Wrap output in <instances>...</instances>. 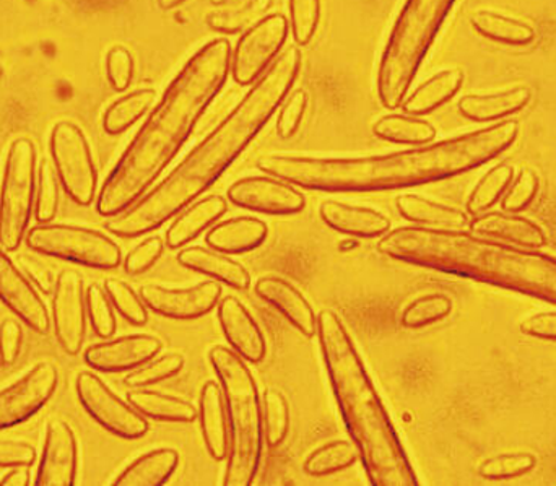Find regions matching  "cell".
Masks as SVG:
<instances>
[{
  "instance_id": "f5cc1de1",
  "label": "cell",
  "mask_w": 556,
  "mask_h": 486,
  "mask_svg": "<svg viewBox=\"0 0 556 486\" xmlns=\"http://www.w3.org/2000/svg\"><path fill=\"white\" fill-rule=\"evenodd\" d=\"M35 461V448L28 443L0 442V468H29Z\"/></svg>"
},
{
  "instance_id": "6f0895ef",
  "label": "cell",
  "mask_w": 556,
  "mask_h": 486,
  "mask_svg": "<svg viewBox=\"0 0 556 486\" xmlns=\"http://www.w3.org/2000/svg\"><path fill=\"white\" fill-rule=\"evenodd\" d=\"M186 0H159L160 7L165 10L175 9V7L181 5Z\"/></svg>"
},
{
  "instance_id": "db71d44e",
  "label": "cell",
  "mask_w": 556,
  "mask_h": 486,
  "mask_svg": "<svg viewBox=\"0 0 556 486\" xmlns=\"http://www.w3.org/2000/svg\"><path fill=\"white\" fill-rule=\"evenodd\" d=\"M20 264H22V272L25 273L26 279L33 283L36 290L46 293V295L54 292L58 277L54 276V272L48 266L33 259V257H22Z\"/></svg>"
},
{
  "instance_id": "d4e9b609",
  "label": "cell",
  "mask_w": 556,
  "mask_h": 486,
  "mask_svg": "<svg viewBox=\"0 0 556 486\" xmlns=\"http://www.w3.org/2000/svg\"><path fill=\"white\" fill-rule=\"evenodd\" d=\"M470 228L483 236L509 241V243L519 244L529 250H541L547 244V236L541 227L528 218L518 217L508 212L506 214L492 212V214L480 215L472 220Z\"/></svg>"
},
{
  "instance_id": "cb8c5ba5",
  "label": "cell",
  "mask_w": 556,
  "mask_h": 486,
  "mask_svg": "<svg viewBox=\"0 0 556 486\" xmlns=\"http://www.w3.org/2000/svg\"><path fill=\"white\" fill-rule=\"evenodd\" d=\"M532 100L528 85H516L496 93H472L460 98L459 113L473 123H493L525 110Z\"/></svg>"
},
{
  "instance_id": "f1b7e54d",
  "label": "cell",
  "mask_w": 556,
  "mask_h": 486,
  "mask_svg": "<svg viewBox=\"0 0 556 486\" xmlns=\"http://www.w3.org/2000/svg\"><path fill=\"white\" fill-rule=\"evenodd\" d=\"M179 465V452L163 448L146 452L127 465L113 484L117 486H160L165 485Z\"/></svg>"
},
{
  "instance_id": "7c38bea8",
  "label": "cell",
  "mask_w": 556,
  "mask_h": 486,
  "mask_svg": "<svg viewBox=\"0 0 556 486\" xmlns=\"http://www.w3.org/2000/svg\"><path fill=\"white\" fill-rule=\"evenodd\" d=\"M287 35L288 22L280 13L266 16L247 29L231 62L235 81L243 87L254 84L278 54Z\"/></svg>"
},
{
  "instance_id": "83f0119b",
  "label": "cell",
  "mask_w": 556,
  "mask_h": 486,
  "mask_svg": "<svg viewBox=\"0 0 556 486\" xmlns=\"http://www.w3.org/2000/svg\"><path fill=\"white\" fill-rule=\"evenodd\" d=\"M227 201L220 195H208L186 207L166 231V244L172 250H179L201 236L227 212Z\"/></svg>"
},
{
  "instance_id": "f907efd6",
  "label": "cell",
  "mask_w": 556,
  "mask_h": 486,
  "mask_svg": "<svg viewBox=\"0 0 556 486\" xmlns=\"http://www.w3.org/2000/svg\"><path fill=\"white\" fill-rule=\"evenodd\" d=\"M106 74L111 87L116 91L129 88L134 77V57L129 49L114 46L106 55Z\"/></svg>"
},
{
  "instance_id": "44dd1931",
  "label": "cell",
  "mask_w": 556,
  "mask_h": 486,
  "mask_svg": "<svg viewBox=\"0 0 556 486\" xmlns=\"http://www.w3.org/2000/svg\"><path fill=\"white\" fill-rule=\"evenodd\" d=\"M254 292L263 302L276 308L301 335L311 338L317 334L316 312L290 282L276 276L261 277Z\"/></svg>"
},
{
  "instance_id": "9a60e30c",
  "label": "cell",
  "mask_w": 556,
  "mask_h": 486,
  "mask_svg": "<svg viewBox=\"0 0 556 486\" xmlns=\"http://www.w3.org/2000/svg\"><path fill=\"white\" fill-rule=\"evenodd\" d=\"M222 286L215 280L198 283L189 289H168V286L143 285L140 298L153 312L163 318L191 321L208 315L220 302Z\"/></svg>"
},
{
  "instance_id": "836d02e7",
  "label": "cell",
  "mask_w": 556,
  "mask_h": 486,
  "mask_svg": "<svg viewBox=\"0 0 556 486\" xmlns=\"http://www.w3.org/2000/svg\"><path fill=\"white\" fill-rule=\"evenodd\" d=\"M273 7V0H238L207 15V25L218 33H240L260 23Z\"/></svg>"
},
{
  "instance_id": "ab89813d",
  "label": "cell",
  "mask_w": 556,
  "mask_h": 486,
  "mask_svg": "<svg viewBox=\"0 0 556 486\" xmlns=\"http://www.w3.org/2000/svg\"><path fill=\"white\" fill-rule=\"evenodd\" d=\"M54 166L42 159L38 169V191L35 199V217L39 223H51L58 214L61 189Z\"/></svg>"
},
{
  "instance_id": "52a82bcc",
  "label": "cell",
  "mask_w": 556,
  "mask_h": 486,
  "mask_svg": "<svg viewBox=\"0 0 556 486\" xmlns=\"http://www.w3.org/2000/svg\"><path fill=\"white\" fill-rule=\"evenodd\" d=\"M454 2L405 0L379 62L378 94L388 110H397L404 103Z\"/></svg>"
},
{
  "instance_id": "4fadbf2b",
  "label": "cell",
  "mask_w": 556,
  "mask_h": 486,
  "mask_svg": "<svg viewBox=\"0 0 556 486\" xmlns=\"http://www.w3.org/2000/svg\"><path fill=\"white\" fill-rule=\"evenodd\" d=\"M59 373L54 364H35L12 386L0 391V430L12 429L31 419L54 396Z\"/></svg>"
},
{
  "instance_id": "277c9868",
  "label": "cell",
  "mask_w": 556,
  "mask_h": 486,
  "mask_svg": "<svg viewBox=\"0 0 556 486\" xmlns=\"http://www.w3.org/2000/svg\"><path fill=\"white\" fill-rule=\"evenodd\" d=\"M378 250L412 266L502 286L556 305V257L453 228L401 227Z\"/></svg>"
},
{
  "instance_id": "7a4b0ae2",
  "label": "cell",
  "mask_w": 556,
  "mask_h": 486,
  "mask_svg": "<svg viewBox=\"0 0 556 486\" xmlns=\"http://www.w3.org/2000/svg\"><path fill=\"white\" fill-rule=\"evenodd\" d=\"M300 67V51L287 49L217 129L208 133L159 188L127 210L113 215L106 223L108 230L119 238H139L181 214L256 139L290 93Z\"/></svg>"
},
{
  "instance_id": "1f68e13d",
  "label": "cell",
  "mask_w": 556,
  "mask_h": 486,
  "mask_svg": "<svg viewBox=\"0 0 556 486\" xmlns=\"http://www.w3.org/2000/svg\"><path fill=\"white\" fill-rule=\"evenodd\" d=\"M463 84L464 72L460 68H447L421 84L407 100H404L402 107L405 113L414 116L431 113L453 100Z\"/></svg>"
},
{
  "instance_id": "680465c9",
  "label": "cell",
  "mask_w": 556,
  "mask_h": 486,
  "mask_svg": "<svg viewBox=\"0 0 556 486\" xmlns=\"http://www.w3.org/2000/svg\"><path fill=\"white\" fill-rule=\"evenodd\" d=\"M214 5H222V3L228 2V0H211Z\"/></svg>"
},
{
  "instance_id": "11a10c76",
  "label": "cell",
  "mask_w": 556,
  "mask_h": 486,
  "mask_svg": "<svg viewBox=\"0 0 556 486\" xmlns=\"http://www.w3.org/2000/svg\"><path fill=\"white\" fill-rule=\"evenodd\" d=\"M521 332L529 337L556 341V312H541L521 322Z\"/></svg>"
},
{
  "instance_id": "60d3db41",
  "label": "cell",
  "mask_w": 556,
  "mask_h": 486,
  "mask_svg": "<svg viewBox=\"0 0 556 486\" xmlns=\"http://www.w3.org/2000/svg\"><path fill=\"white\" fill-rule=\"evenodd\" d=\"M264 432L270 446H278L287 438L290 430V406L283 394L277 389L264 393Z\"/></svg>"
},
{
  "instance_id": "d6986e66",
  "label": "cell",
  "mask_w": 556,
  "mask_h": 486,
  "mask_svg": "<svg viewBox=\"0 0 556 486\" xmlns=\"http://www.w3.org/2000/svg\"><path fill=\"white\" fill-rule=\"evenodd\" d=\"M78 445L74 432L62 420H52L46 430L45 448L35 484L67 486L75 484Z\"/></svg>"
},
{
  "instance_id": "9f6ffc18",
  "label": "cell",
  "mask_w": 556,
  "mask_h": 486,
  "mask_svg": "<svg viewBox=\"0 0 556 486\" xmlns=\"http://www.w3.org/2000/svg\"><path fill=\"white\" fill-rule=\"evenodd\" d=\"M31 484L29 472L25 468H12L9 474L0 481L3 486H26Z\"/></svg>"
},
{
  "instance_id": "bcb514c9",
  "label": "cell",
  "mask_w": 556,
  "mask_h": 486,
  "mask_svg": "<svg viewBox=\"0 0 556 486\" xmlns=\"http://www.w3.org/2000/svg\"><path fill=\"white\" fill-rule=\"evenodd\" d=\"M290 13L294 41L309 44L319 26L320 0H290Z\"/></svg>"
},
{
  "instance_id": "f6af8a7d",
  "label": "cell",
  "mask_w": 556,
  "mask_h": 486,
  "mask_svg": "<svg viewBox=\"0 0 556 486\" xmlns=\"http://www.w3.org/2000/svg\"><path fill=\"white\" fill-rule=\"evenodd\" d=\"M535 465H538V458L529 452L495 456L482 462L479 475L486 481H505V478L522 477L534 471Z\"/></svg>"
},
{
  "instance_id": "9c48e42d",
  "label": "cell",
  "mask_w": 556,
  "mask_h": 486,
  "mask_svg": "<svg viewBox=\"0 0 556 486\" xmlns=\"http://www.w3.org/2000/svg\"><path fill=\"white\" fill-rule=\"evenodd\" d=\"M25 241L36 253L91 269H116L123 259L121 247L106 234L75 225L41 223L28 231Z\"/></svg>"
},
{
  "instance_id": "f35d334b",
  "label": "cell",
  "mask_w": 556,
  "mask_h": 486,
  "mask_svg": "<svg viewBox=\"0 0 556 486\" xmlns=\"http://www.w3.org/2000/svg\"><path fill=\"white\" fill-rule=\"evenodd\" d=\"M453 299L443 293H430L414 299L402 312L401 322L405 329H421L443 321L453 312Z\"/></svg>"
},
{
  "instance_id": "5b68a950",
  "label": "cell",
  "mask_w": 556,
  "mask_h": 486,
  "mask_svg": "<svg viewBox=\"0 0 556 486\" xmlns=\"http://www.w3.org/2000/svg\"><path fill=\"white\" fill-rule=\"evenodd\" d=\"M317 338L337 406L358 449L369 484L420 485L355 342L336 312L329 309L319 312Z\"/></svg>"
},
{
  "instance_id": "d590c367",
  "label": "cell",
  "mask_w": 556,
  "mask_h": 486,
  "mask_svg": "<svg viewBox=\"0 0 556 486\" xmlns=\"http://www.w3.org/2000/svg\"><path fill=\"white\" fill-rule=\"evenodd\" d=\"M155 98V90L143 88V90L132 91V93L114 101L104 113V132L110 136H119V133L126 132L152 107Z\"/></svg>"
},
{
  "instance_id": "8fae6325",
  "label": "cell",
  "mask_w": 556,
  "mask_h": 486,
  "mask_svg": "<svg viewBox=\"0 0 556 486\" xmlns=\"http://www.w3.org/2000/svg\"><path fill=\"white\" fill-rule=\"evenodd\" d=\"M75 391L88 415L113 435L124 439H139L149 432L146 417L119 399L97 374L90 371L78 373Z\"/></svg>"
},
{
  "instance_id": "2e32d148",
  "label": "cell",
  "mask_w": 556,
  "mask_h": 486,
  "mask_svg": "<svg viewBox=\"0 0 556 486\" xmlns=\"http://www.w3.org/2000/svg\"><path fill=\"white\" fill-rule=\"evenodd\" d=\"M228 201L267 215L300 214L306 207L304 195L291 182L269 176H250L233 182L228 189Z\"/></svg>"
},
{
  "instance_id": "4dcf8cb0",
  "label": "cell",
  "mask_w": 556,
  "mask_h": 486,
  "mask_svg": "<svg viewBox=\"0 0 556 486\" xmlns=\"http://www.w3.org/2000/svg\"><path fill=\"white\" fill-rule=\"evenodd\" d=\"M399 214L405 220L414 221V223L427 225L431 228H453V230H464L470 227L472 220L469 215L457 210L447 205L438 204L430 199L421 197L417 194H405L395 201Z\"/></svg>"
},
{
  "instance_id": "30bf717a",
  "label": "cell",
  "mask_w": 556,
  "mask_h": 486,
  "mask_svg": "<svg viewBox=\"0 0 556 486\" xmlns=\"http://www.w3.org/2000/svg\"><path fill=\"white\" fill-rule=\"evenodd\" d=\"M52 163L65 192L78 205H90L98 188L97 168L84 130L71 120L58 123L51 132Z\"/></svg>"
},
{
  "instance_id": "7dc6e473",
  "label": "cell",
  "mask_w": 556,
  "mask_h": 486,
  "mask_svg": "<svg viewBox=\"0 0 556 486\" xmlns=\"http://www.w3.org/2000/svg\"><path fill=\"white\" fill-rule=\"evenodd\" d=\"M539 188H541V181L538 172L529 168L522 169L518 178L513 179L511 186L503 197V210L508 214L526 210L538 197Z\"/></svg>"
},
{
  "instance_id": "5bb4252c",
  "label": "cell",
  "mask_w": 556,
  "mask_h": 486,
  "mask_svg": "<svg viewBox=\"0 0 556 486\" xmlns=\"http://www.w3.org/2000/svg\"><path fill=\"white\" fill-rule=\"evenodd\" d=\"M52 322L62 350L80 354L87 334V299L84 279L75 270H62L52 292Z\"/></svg>"
},
{
  "instance_id": "8d00e7d4",
  "label": "cell",
  "mask_w": 556,
  "mask_h": 486,
  "mask_svg": "<svg viewBox=\"0 0 556 486\" xmlns=\"http://www.w3.org/2000/svg\"><path fill=\"white\" fill-rule=\"evenodd\" d=\"M515 166L511 163H500L493 166L473 188L469 201H467V212L473 218L486 214L503 195L508 191L515 179Z\"/></svg>"
},
{
  "instance_id": "f546056e",
  "label": "cell",
  "mask_w": 556,
  "mask_h": 486,
  "mask_svg": "<svg viewBox=\"0 0 556 486\" xmlns=\"http://www.w3.org/2000/svg\"><path fill=\"white\" fill-rule=\"evenodd\" d=\"M127 402L146 419L159 420V422L192 423L199 419V409L188 400L156 393V391L142 389V387L129 391Z\"/></svg>"
},
{
  "instance_id": "6da1fadb",
  "label": "cell",
  "mask_w": 556,
  "mask_h": 486,
  "mask_svg": "<svg viewBox=\"0 0 556 486\" xmlns=\"http://www.w3.org/2000/svg\"><path fill=\"white\" fill-rule=\"evenodd\" d=\"M519 130L518 120H503L476 132L388 155L363 158L269 155L257 162V168L311 191L372 192L415 188L485 165L518 140Z\"/></svg>"
},
{
  "instance_id": "3957f363",
  "label": "cell",
  "mask_w": 556,
  "mask_h": 486,
  "mask_svg": "<svg viewBox=\"0 0 556 486\" xmlns=\"http://www.w3.org/2000/svg\"><path fill=\"white\" fill-rule=\"evenodd\" d=\"M230 68L231 46L224 38L207 42L189 59L104 181L98 214L113 217L146 194L220 93Z\"/></svg>"
},
{
  "instance_id": "74e56055",
  "label": "cell",
  "mask_w": 556,
  "mask_h": 486,
  "mask_svg": "<svg viewBox=\"0 0 556 486\" xmlns=\"http://www.w3.org/2000/svg\"><path fill=\"white\" fill-rule=\"evenodd\" d=\"M356 459H359L356 446L339 439V442L327 443L311 452L304 461L303 469L311 477H326L352 468Z\"/></svg>"
},
{
  "instance_id": "7402d4cb",
  "label": "cell",
  "mask_w": 556,
  "mask_h": 486,
  "mask_svg": "<svg viewBox=\"0 0 556 486\" xmlns=\"http://www.w3.org/2000/svg\"><path fill=\"white\" fill-rule=\"evenodd\" d=\"M199 419L208 456L214 461H224L230 451V422L220 384L207 381L202 387Z\"/></svg>"
},
{
  "instance_id": "e575fe53",
  "label": "cell",
  "mask_w": 556,
  "mask_h": 486,
  "mask_svg": "<svg viewBox=\"0 0 556 486\" xmlns=\"http://www.w3.org/2000/svg\"><path fill=\"white\" fill-rule=\"evenodd\" d=\"M372 132L379 139L407 145H427L437 137V129L427 120L415 119L401 114H388L372 126Z\"/></svg>"
},
{
  "instance_id": "d6a6232c",
  "label": "cell",
  "mask_w": 556,
  "mask_h": 486,
  "mask_svg": "<svg viewBox=\"0 0 556 486\" xmlns=\"http://www.w3.org/2000/svg\"><path fill=\"white\" fill-rule=\"evenodd\" d=\"M470 23L479 35L502 44L528 46L535 39V29L529 23L492 10L473 13Z\"/></svg>"
},
{
  "instance_id": "681fc988",
  "label": "cell",
  "mask_w": 556,
  "mask_h": 486,
  "mask_svg": "<svg viewBox=\"0 0 556 486\" xmlns=\"http://www.w3.org/2000/svg\"><path fill=\"white\" fill-rule=\"evenodd\" d=\"M165 243L160 236H150L137 244L124 260V270L129 276H139L152 269L153 264L162 257Z\"/></svg>"
},
{
  "instance_id": "e0dca14e",
  "label": "cell",
  "mask_w": 556,
  "mask_h": 486,
  "mask_svg": "<svg viewBox=\"0 0 556 486\" xmlns=\"http://www.w3.org/2000/svg\"><path fill=\"white\" fill-rule=\"evenodd\" d=\"M0 302L36 334L46 335L51 328L48 308L38 290L7 256L0 244Z\"/></svg>"
},
{
  "instance_id": "ffe728a7",
  "label": "cell",
  "mask_w": 556,
  "mask_h": 486,
  "mask_svg": "<svg viewBox=\"0 0 556 486\" xmlns=\"http://www.w3.org/2000/svg\"><path fill=\"white\" fill-rule=\"evenodd\" d=\"M218 321L233 350L250 363L266 358L267 342L247 306L237 296H225L217 305Z\"/></svg>"
},
{
  "instance_id": "603a6c76",
  "label": "cell",
  "mask_w": 556,
  "mask_h": 486,
  "mask_svg": "<svg viewBox=\"0 0 556 486\" xmlns=\"http://www.w3.org/2000/svg\"><path fill=\"white\" fill-rule=\"evenodd\" d=\"M324 223L339 233L356 238H381L391 230V220L381 212L359 205L324 201L319 207Z\"/></svg>"
},
{
  "instance_id": "816d5d0a",
  "label": "cell",
  "mask_w": 556,
  "mask_h": 486,
  "mask_svg": "<svg viewBox=\"0 0 556 486\" xmlns=\"http://www.w3.org/2000/svg\"><path fill=\"white\" fill-rule=\"evenodd\" d=\"M22 325L15 319H5L0 324V360L2 364H13L22 350Z\"/></svg>"
},
{
  "instance_id": "484cf974",
  "label": "cell",
  "mask_w": 556,
  "mask_h": 486,
  "mask_svg": "<svg viewBox=\"0 0 556 486\" xmlns=\"http://www.w3.org/2000/svg\"><path fill=\"white\" fill-rule=\"evenodd\" d=\"M178 263L186 269L204 273L235 290H248L251 276L240 263L228 257V254L201 246H191L178 254Z\"/></svg>"
},
{
  "instance_id": "7bdbcfd3",
  "label": "cell",
  "mask_w": 556,
  "mask_h": 486,
  "mask_svg": "<svg viewBox=\"0 0 556 486\" xmlns=\"http://www.w3.org/2000/svg\"><path fill=\"white\" fill-rule=\"evenodd\" d=\"M104 290L110 296L114 308L119 315L130 322L132 325H146L149 321V312H147L146 303L134 292L132 286L127 285L123 280L106 279Z\"/></svg>"
},
{
  "instance_id": "8992f818",
  "label": "cell",
  "mask_w": 556,
  "mask_h": 486,
  "mask_svg": "<svg viewBox=\"0 0 556 486\" xmlns=\"http://www.w3.org/2000/svg\"><path fill=\"white\" fill-rule=\"evenodd\" d=\"M208 358L220 381L230 422V451L224 485L248 486L260 471L266 439L256 380L243 358L224 345H215Z\"/></svg>"
},
{
  "instance_id": "c3c4849f",
  "label": "cell",
  "mask_w": 556,
  "mask_h": 486,
  "mask_svg": "<svg viewBox=\"0 0 556 486\" xmlns=\"http://www.w3.org/2000/svg\"><path fill=\"white\" fill-rule=\"evenodd\" d=\"M307 107V93L304 90H294L288 94L281 106L277 119V133L281 139H291L300 129L304 111Z\"/></svg>"
},
{
  "instance_id": "ac0fdd59",
  "label": "cell",
  "mask_w": 556,
  "mask_h": 486,
  "mask_svg": "<svg viewBox=\"0 0 556 486\" xmlns=\"http://www.w3.org/2000/svg\"><path fill=\"white\" fill-rule=\"evenodd\" d=\"M162 347V341L155 335H124L114 341L91 345L85 351V363L103 373H124L152 360Z\"/></svg>"
},
{
  "instance_id": "b9f144b4",
  "label": "cell",
  "mask_w": 556,
  "mask_h": 486,
  "mask_svg": "<svg viewBox=\"0 0 556 486\" xmlns=\"http://www.w3.org/2000/svg\"><path fill=\"white\" fill-rule=\"evenodd\" d=\"M185 367V357L179 354H166L156 360L147 361L142 367L136 368L132 373L127 374L124 383L130 387H147L152 384L162 383L176 376Z\"/></svg>"
},
{
  "instance_id": "ba28073f",
  "label": "cell",
  "mask_w": 556,
  "mask_h": 486,
  "mask_svg": "<svg viewBox=\"0 0 556 486\" xmlns=\"http://www.w3.org/2000/svg\"><path fill=\"white\" fill-rule=\"evenodd\" d=\"M36 199V149L31 140H13L0 188V244L16 251L25 238Z\"/></svg>"
},
{
  "instance_id": "91938a15",
  "label": "cell",
  "mask_w": 556,
  "mask_h": 486,
  "mask_svg": "<svg viewBox=\"0 0 556 486\" xmlns=\"http://www.w3.org/2000/svg\"><path fill=\"white\" fill-rule=\"evenodd\" d=\"M0 364H2V360H0Z\"/></svg>"
},
{
  "instance_id": "4316f807",
  "label": "cell",
  "mask_w": 556,
  "mask_h": 486,
  "mask_svg": "<svg viewBox=\"0 0 556 486\" xmlns=\"http://www.w3.org/2000/svg\"><path fill=\"white\" fill-rule=\"evenodd\" d=\"M269 228L260 218L237 217L215 225L207 233L208 246L218 253L244 254L256 250L266 241Z\"/></svg>"
},
{
  "instance_id": "ee69618b",
  "label": "cell",
  "mask_w": 556,
  "mask_h": 486,
  "mask_svg": "<svg viewBox=\"0 0 556 486\" xmlns=\"http://www.w3.org/2000/svg\"><path fill=\"white\" fill-rule=\"evenodd\" d=\"M85 299H87L88 318H90L94 334L101 338L113 337L117 322L116 316H114V306L106 290L98 283H93L85 292Z\"/></svg>"
}]
</instances>
